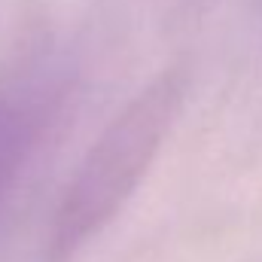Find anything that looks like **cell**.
Returning <instances> with one entry per match:
<instances>
[{
	"label": "cell",
	"mask_w": 262,
	"mask_h": 262,
	"mask_svg": "<svg viewBox=\"0 0 262 262\" xmlns=\"http://www.w3.org/2000/svg\"><path fill=\"white\" fill-rule=\"evenodd\" d=\"M183 98L186 73L171 67L143 85L110 119V125L79 162L52 213L43 241V259H73L116 220V213L128 204L134 189L152 168L165 137L177 122Z\"/></svg>",
	"instance_id": "cell-1"
},
{
	"label": "cell",
	"mask_w": 262,
	"mask_h": 262,
	"mask_svg": "<svg viewBox=\"0 0 262 262\" xmlns=\"http://www.w3.org/2000/svg\"><path fill=\"white\" fill-rule=\"evenodd\" d=\"M37 131H40L37 110L21 98L0 92V207H3L6 195L12 192V186L37 143Z\"/></svg>",
	"instance_id": "cell-2"
}]
</instances>
